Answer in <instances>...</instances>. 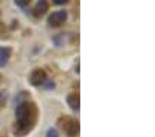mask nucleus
Instances as JSON below:
<instances>
[{"instance_id": "11", "label": "nucleus", "mask_w": 155, "mask_h": 137, "mask_svg": "<svg viewBox=\"0 0 155 137\" xmlns=\"http://www.w3.org/2000/svg\"><path fill=\"white\" fill-rule=\"evenodd\" d=\"M0 82H2V75H0Z\"/></svg>"}, {"instance_id": "2", "label": "nucleus", "mask_w": 155, "mask_h": 137, "mask_svg": "<svg viewBox=\"0 0 155 137\" xmlns=\"http://www.w3.org/2000/svg\"><path fill=\"white\" fill-rule=\"evenodd\" d=\"M58 125H60V127L64 130V133L67 134V136H69V137L79 136L81 126H79V121L75 119V118L68 116V115L61 116L60 119H58Z\"/></svg>"}, {"instance_id": "4", "label": "nucleus", "mask_w": 155, "mask_h": 137, "mask_svg": "<svg viewBox=\"0 0 155 137\" xmlns=\"http://www.w3.org/2000/svg\"><path fill=\"white\" fill-rule=\"evenodd\" d=\"M68 18V13L64 10H58V11H53L50 15H48V25L50 26H60L67 21Z\"/></svg>"}, {"instance_id": "7", "label": "nucleus", "mask_w": 155, "mask_h": 137, "mask_svg": "<svg viewBox=\"0 0 155 137\" xmlns=\"http://www.w3.org/2000/svg\"><path fill=\"white\" fill-rule=\"evenodd\" d=\"M10 54H11V50L7 49V47H0V68L4 67L7 64L10 58Z\"/></svg>"}, {"instance_id": "3", "label": "nucleus", "mask_w": 155, "mask_h": 137, "mask_svg": "<svg viewBox=\"0 0 155 137\" xmlns=\"http://www.w3.org/2000/svg\"><path fill=\"white\" fill-rule=\"evenodd\" d=\"M46 82H47V73H46V71L42 68L35 69V71H32V73L29 75V83L32 86H42Z\"/></svg>"}, {"instance_id": "5", "label": "nucleus", "mask_w": 155, "mask_h": 137, "mask_svg": "<svg viewBox=\"0 0 155 137\" xmlns=\"http://www.w3.org/2000/svg\"><path fill=\"white\" fill-rule=\"evenodd\" d=\"M67 103L74 112H79V109H81V97H79V93H71L67 97Z\"/></svg>"}, {"instance_id": "6", "label": "nucleus", "mask_w": 155, "mask_h": 137, "mask_svg": "<svg viewBox=\"0 0 155 137\" xmlns=\"http://www.w3.org/2000/svg\"><path fill=\"white\" fill-rule=\"evenodd\" d=\"M32 11H33V15L35 17L45 15V14L48 11V3L45 2V0H40V2H38V3L35 4V7H33Z\"/></svg>"}, {"instance_id": "8", "label": "nucleus", "mask_w": 155, "mask_h": 137, "mask_svg": "<svg viewBox=\"0 0 155 137\" xmlns=\"http://www.w3.org/2000/svg\"><path fill=\"white\" fill-rule=\"evenodd\" d=\"M46 137H58V134H57V132H55L54 129H50V130L47 132V136Z\"/></svg>"}, {"instance_id": "10", "label": "nucleus", "mask_w": 155, "mask_h": 137, "mask_svg": "<svg viewBox=\"0 0 155 137\" xmlns=\"http://www.w3.org/2000/svg\"><path fill=\"white\" fill-rule=\"evenodd\" d=\"M54 3H55V4H65L67 2H65V0H55Z\"/></svg>"}, {"instance_id": "1", "label": "nucleus", "mask_w": 155, "mask_h": 137, "mask_svg": "<svg viewBox=\"0 0 155 137\" xmlns=\"http://www.w3.org/2000/svg\"><path fill=\"white\" fill-rule=\"evenodd\" d=\"M38 107L33 101L25 100L21 101L15 108V125H14V134L17 137H24L35 129L38 123Z\"/></svg>"}, {"instance_id": "9", "label": "nucleus", "mask_w": 155, "mask_h": 137, "mask_svg": "<svg viewBox=\"0 0 155 137\" xmlns=\"http://www.w3.org/2000/svg\"><path fill=\"white\" fill-rule=\"evenodd\" d=\"M3 104H4V94L0 91V107H2Z\"/></svg>"}]
</instances>
